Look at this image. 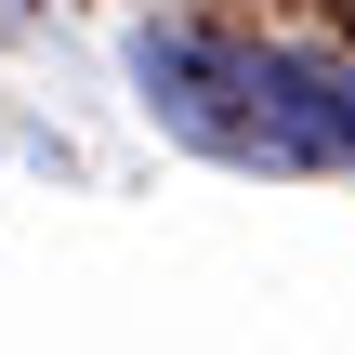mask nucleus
Wrapping results in <instances>:
<instances>
[{"mask_svg":"<svg viewBox=\"0 0 355 355\" xmlns=\"http://www.w3.org/2000/svg\"><path fill=\"white\" fill-rule=\"evenodd\" d=\"M132 79H145L158 132H184L198 158L250 171V40H211V26H132Z\"/></svg>","mask_w":355,"mask_h":355,"instance_id":"f257e3e1","label":"nucleus"},{"mask_svg":"<svg viewBox=\"0 0 355 355\" xmlns=\"http://www.w3.org/2000/svg\"><path fill=\"white\" fill-rule=\"evenodd\" d=\"M250 171H355V66L250 40Z\"/></svg>","mask_w":355,"mask_h":355,"instance_id":"f03ea898","label":"nucleus"}]
</instances>
